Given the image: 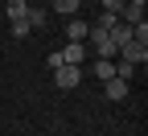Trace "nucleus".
Segmentation results:
<instances>
[{"label":"nucleus","instance_id":"2","mask_svg":"<svg viewBox=\"0 0 148 136\" xmlns=\"http://www.w3.org/2000/svg\"><path fill=\"white\" fill-rule=\"evenodd\" d=\"M53 83H58L62 91H74V87L82 83V70L70 66V62H62V66H53Z\"/></svg>","mask_w":148,"mask_h":136},{"label":"nucleus","instance_id":"14","mask_svg":"<svg viewBox=\"0 0 148 136\" xmlns=\"http://www.w3.org/2000/svg\"><path fill=\"white\" fill-rule=\"evenodd\" d=\"M127 4H144V0H127Z\"/></svg>","mask_w":148,"mask_h":136},{"label":"nucleus","instance_id":"13","mask_svg":"<svg viewBox=\"0 0 148 136\" xmlns=\"http://www.w3.org/2000/svg\"><path fill=\"white\" fill-rule=\"evenodd\" d=\"M127 4V0H103V12H111V17H119V8Z\"/></svg>","mask_w":148,"mask_h":136},{"label":"nucleus","instance_id":"4","mask_svg":"<svg viewBox=\"0 0 148 136\" xmlns=\"http://www.w3.org/2000/svg\"><path fill=\"white\" fill-rule=\"evenodd\" d=\"M119 21H123V25H140V21H144V4H123V8H119Z\"/></svg>","mask_w":148,"mask_h":136},{"label":"nucleus","instance_id":"5","mask_svg":"<svg viewBox=\"0 0 148 136\" xmlns=\"http://www.w3.org/2000/svg\"><path fill=\"white\" fill-rule=\"evenodd\" d=\"M103 87H107V99H115V103L127 99V79H107Z\"/></svg>","mask_w":148,"mask_h":136},{"label":"nucleus","instance_id":"7","mask_svg":"<svg viewBox=\"0 0 148 136\" xmlns=\"http://www.w3.org/2000/svg\"><path fill=\"white\" fill-rule=\"evenodd\" d=\"M111 41H115V50H119V46H127V41H132V25L115 21V25H111Z\"/></svg>","mask_w":148,"mask_h":136},{"label":"nucleus","instance_id":"10","mask_svg":"<svg viewBox=\"0 0 148 136\" xmlns=\"http://www.w3.org/2000/svg\"><path fill=\"white\" fill-rule=\"evenodd\" d=\"M78 4L82 0H53V8H58L62 17H78Z\"/></svg>","mask_w":148,"mask_h":136},{"label":"nucleus","instance_id":"12","mask_svg":"<svg viewBox=\"0 0 148 136\" xmlns=\"http://www.w3.org/2000/svg\"><path fill=\"white\" fill-rule=\"evenodd\" d=\"M8 33L16 37V41H25V37H29L33 29H29V21H25V17H21V21H12V29H8Z\"/></svg>","mask_w":148,"mask_h":136},{"label":"nucleus","instance_id":"11","mask_svg":"<svg viewBox=\"0 0 148 136\" xmlns=\"http://www.w3.org/2000/svg\"><path fill=\"white\" fill-rule=\"evenodd\" d=\"M25 21H29V29H45V8H29Z\"/></svg>","mask_w":148,"mask_h":136},{"label":"nucleus","instance_id":"8","mask_svg":"<svg viewBox=\"0 0 148 136\" xmlns=\"http://www.w3.org/2000/svg\"><path fill=\"white\" fill-rule=\"evenodd\" d=\"M86 21H78V17H70V25H66V37H70V41H86Z\"/></svg>","mask_w":148,"mask_h":136},{"label":"nucleus","instance_id":"6","mask_svg":"<svg viewBox=\"0 0 148 136\" xmlns=\"http://www.w3.org/2000/svg\"><path fill=\"white\" fill-rule=\"evenodd\" d=\"M95 79H99V83L115 79V58H99V62H95Z\"/></svg>","mask_w":148,"mask_h":136},{"label":"nucleus","instance_id":"3","mask_svg":"<svg viewBox=\"0 0 148 136\" xmlns=\"http://www.w3.org/2000/svg\"><path fill=\"white\" fill-rule=\"evenodd\" d=\"M62 54V62H70V66H82V58H86V46L82 41H70L66 50H58Z\"/></svg>","mask_w":148,"mask_h":136},{"label":"nucleus","instance_id":"1","mask_svg":"<svg viewBox=\"0 0 148 136\" xmlns=\"http://www.w3.org/2000/svg\"><path fill=\"white\" fill-rule=\"evenodd\" d=\"M119 62H127V66H144V62H148V41L132 37L127 46H119Z\"/></svg>","mask_w":148,"mask_h":136},{"label":"nucleus","instance_id":"9","mask_svg":"<svg viewBox=\"0 0 148 136\" xmlns=\"http://www.w3.org/2000/svg\"><path fill=\"white\" fill-rule=\"evenodd\" d=\"M29 12V0H8V21H21Z\"/></svg>","mask_w":148,"mask_h":136}]
</instances>
